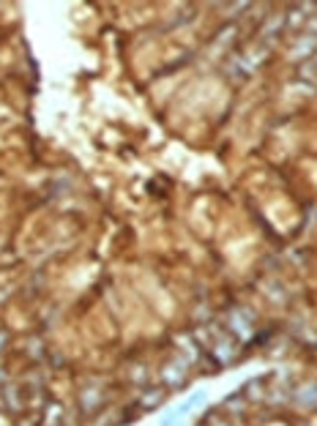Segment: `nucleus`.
<instances>
[{
	"mask_svg": "<svg viewBox=\"0 0 317 426\" xmlns=\"http://www.w3.org/2000/svg\"><path fill=\"white\" fill-rule=\"evenodd\" d=\"M167 396H170V391L164 388V385H153V388H148L145 393H140V405L145 410H156L167 401Z\"/></svg>",
	"mask_w": 317,
	"mask_h": 426,
	"instance_id": "obj_2",
	"label": "nucleus"
},
{
	"mask_svg": "<svg viewBox=\"0 0 317 426\" xmlns=\"http://www.w3.org/2000/svg\"><path fill=\"white\" fill-rule=\"evenodd\" d=\"M63 418V405L60 401H47L44 407V426H58Z\"/></svg>",
	"mask_w": 317,
	"mask_h": 426,
	"instance_id": "obj_4",
	"label": "nucleus"
},
{
	"mask_svg": "<svg viewBox=\"0 0 317 426\" xmlns=\"http://www.w3.org/2000/svg\"><path fill=\"white\" fill-rule=\"evenodd\" d=\"M200 401H205V391H197L192 399H186V405H189V410H192V407H197V405H200Z\"/></svg>",
	"mask_w": 317,
	"mask_h": 426,
	"instance_id": "obj_5",
	"label": "nucleus"
},
{
	"mask_svg": "<svg viewBox=\"0 0 317 426\" xmlns=\"http://www.w3.org/2000/svg\"><path fill=\"white\" fill-rule=\"evenodd\" d=\"M314 50H317V38H314L312 33H306L301 41H296V46H292V55H296V58H309Z\"/></svg>",
	"mask_w": 317,
	"mask_h": 426,
	"instance_id": "obj_3",
	"label": "nucleus"
},
{
	"mask_svg": "<svg viewBox=\"0 0 317 426\" xmlns=\"http://www.w3.org/2000/svg\"><path fill=\"white\" fill-rule=\"evenodd\" d=\"M158 377H162V385H167L170 391H178V388H184V385H186V374L180 372V366L175 364V361L164 366Z\"/></svg>",
	"mask_w": 317,
	"mask_h": 426,
	"instance_id": "obj_1",
	"label": "nucleus"
},
{
	"mask_svg": "<svg viewBox=\"0 0 317 426\" xmlns=\"http://www.w3.org/2000/svg\"><path fill=\"white\" fill-rule=\"evenodd\" d=\"M3 339L9 342V334H6V330H0V350H3Z\"/></svg>",
	"mask_w": 317,
	"mask_h": 426,
	"instance_id": "obj_6",
	"label": "nucleus"
}]
</instances>
